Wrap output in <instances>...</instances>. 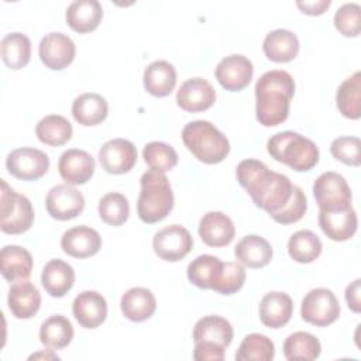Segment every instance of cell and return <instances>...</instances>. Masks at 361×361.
<instances>
[{
  "label": "cell",
  "mask_w": 361,
  "mask_h": 361,
  "mask_svg": "<svg viewBox=\"0 0 361 361\" xmlns=\"http://www.w3.org/2000/svg\"><path fill=\"white\" fill-rule=\"evenodd\" d=\"M100 219L113 227L124 224L130 214L128 199L118 192H109L100 200L97 206Z\"/></svg>",
  "instance_id": "obj_40"
},
{
  "label": "cell",
  "mask_w": 361,
  "mask_h": 361,
  "mask_svg": "<svg viewBox=\"0 0 361 361\" xmlns=\"http://www.w3.org/2000/svg\"><path fill=\"white\" fill-rule=\"evenodd\" d=\"M72 312L82 327L96 329L107 317V302L96 290H83L73 299Z\"/></svg>",
  "instance_id": "obj_17"
},
{
  "label": "cell",
  "mask_w": 361,
  "mask_h": 361,
  "mask_svg": "<svg viewBox=\"0 0 361 361\" xmlns=\"http://www.w3.org/2000/svg\"><path fill=\"white\" fill-rule=\"evenodd\" d=\"M322 345L316 336L307 331H295L283 343V354L289 361L316 360L320 355Z\"/></svg>",
  "instance_id": "obj_37"
},
{
  "label": "cell",
  "mask_w": 361,
  "mask_h": 361,
  "mask_svg": "<svg viewBox=\"0 0 361 361\" xmlns=\"http://www.w3.org/2000/svg\"><path fill=\"white\" fill-rule=\"evenodd\" d=\"M3 62L14 71L24 68L31 59V41L23 32H10L0 42Z\"/></svg>",
  "instance_id": "obj_34"
},
{
  "label": "cell",
  "mask_w": 361,
  "mask_h": 361,
  "mask_svg": "<svg viewBox=\"0 0 361 361\" xmlns=\"http://www.w3.org/2000/svg\"><path fill=\"white\" fill-rule=\"evenodd\" d=\"M234 330L230 322L217 314H209L199 319L193 327L195 343H212L221 348H227L233 341Z\"/></svg>",
  "instance_id": "obj_22"
},
{
  "label": "cell",
  "mask_w": 361,
  "mask_h": 361,
  "mask_svg": "<svg viewBox=\"0 0 361 361\" xmlns=\"http://www.w3.org/2000/svg\"><path fill=\"white\" fill-rule=\"evenodd\" d=\"M109 113L107 100L99 93H82L72 103L73 118L82 126H97Z\"/></svg>",
  "instance_id": "obj_31"
},
{
  "label": "cell",
  "mask_w": 361,
  "mask_h": 361,
  "mask_svg": "<svg viewBox=\"0 0 361 361\" xmlns=\"http://www.w3.org/2000/svg\"><path fill=\"white\" fill-rule=\"evenodd\" d=\"M214 102V87L209 80L199 76L186 79L176 92V103L185 111H203L210 109Z\"/></svg>",
  "instance_id": "obj_15"
},
{
  "label": "cell",
  "mask_w": 361,
  "mask_h": 361,
  "mask_svg": "<svg viewBox=\"0 0 361 361\" xmlns=\"http://www.w3.org/2000/svg\"><path fill=\"white\" fill-rule=\"evenodd\" d=\"M73 338V326L62 314H52L39 327V341L55 350L65 348Z\"/></svg>",
  "instance_id": "obj_36"
},
{
  "label": "cell",
  "mask_w": 361,
  "mask_h": 361,
  "mask_svg": "<svg viewBox=\"0 0 361 361\" xmlns=\"http://www.w3.org/2000/svg\"><path fill=\"white\" fill-rule=\"evenodd\" d=\"M182 140L186 148L204 164H219L230 152L227 137L207 120L188 123L182 130Z\"/></svg>",
  "instance_id": "obj_5"
},
{
  "label": "cell",
  "mask_w": 361,
  "mask_h": 361,
  "mask_svg": "<svg viewBox=\"0 0 361 361\" xmlns=\"http://www.w3.org/2000/svg\"><path fill=\"white\" fill-rule=\"evenodd\" d=\"M7 303L14 317L31 319L39 310L41 293L30 281H18L10 286Z\"/></svg>",
  "instance_id": "obj_21"
},
{
  "label": "cell",
  "mask_w": 361,
  "mask_h": 361,
  "mask_svg": "<svg viewBox=\"0 0 361 361\" xmlns=\"http://www.w3.org/2000/svg\"><path fill=\"white\" fill-rule=\"evenodd\" d=\"M34 223V209L30 199L13 190L1 179L0 228L6 234H21L31 228Z\"/></svg>",
  "instance_id": "obj_6"
},
{
  "label": "cell",
  "mask_w": 361,
  "mask_h": 361,
  "mask_svg": "<svg viewBox=\"0 0 361 361\" xmlns=\"http://www.w3.org/2000/svg\"><path fill=\"white\" fill-rule=\"evenodd\" d=\"M275 355V345L271 338L259 333L247 334L235 353L237 361H271Z\"/></svg>",
  "instance_id": "obj_39"
},
{
  "label": "cell",
  "mask_w": 361,
  "mask_h": 361,
  "mask_svg": "<svg viewBox=\"0 0 361 361\" xmlns=\"http://www.w3.org/2000/svg\"><path fill=\"white\" fill-rule=\"evenodd\" d=\"M255 113L259 124L274 127L289 116L290 100L295 94L292 75L282 69L268 71L255 83Z\"/></svg>",
  "instance_id": "obj_2"
},
{
  "label": "cell",
  "mask_w": 361,
  "mask_h": 361,
  "mask_svg": "<svg viewBox=\"0 0 361 361\" xmlns=\"http://www.w3.org/2000/svg\"><path fill=\"white\" fill-rule=\"evenodd\" d=\"M120 309L126 319L131 322H144L154 314L157 309V300L149 289L135 286L130 288L121 296Z\"/></svg>",
  "instance_id": "obj_28"
},
{
  "label": "cell",
  "mask_w": 361,
  "mask_h": 361,
  "mask_svg": "<svg viewBox=\"0 0 361 361\" xmlns=\"http://www.w3.org/2000/svg\"><path fill=\"white\" fill-rule=\"evenodd\" d=\"M345 302L354 313L361 312V279L357 278L345 288Z\"/></svg>",
  "instance_id": "obj_47"
},
{
  "label": "cell",
  "mask_w": 361,
  "mask_h": 361,
  "mask_svg": "<svg viewBox=\"0 0 361 361\" xmlns=\"http://www.w3.org/2000/svg\"><path fill=\"white\" fill-rule=\"evenodd\" d=\"M268 154L298 172L310 171L319 162V148L307 137L295 131L274 134L267 142Z\"/></svg>",
  "instance_id": "obj_4"
},
{
  "label": "cell",
  "mask_w": 361,
  "mask_h": 361,
  "mask_svg": "<svg viewBox=\"0 0 361 361\" xmlns=\"http://www.w3.org/2000/svg\"><path fill=\"white\" fill-rule=\"evenodd\" d=\"M32 264L30 251L20 245H4L0 251V271L8 282L28 279Z\"/></svg>",
  "instance_id": "obj_25"
},
{
  "label": "cell",
  "mask_w": 361,
  "mask_h": 361,
  "mask_svg": "<svg viewBox=\"0 0 361 361\" xmlns=\"http://www.w3.org/2000/svg\"><path fill=\"white\" fill-rule=\"evenodd\" d=\"M6 168L17 179L37 180L49 169L48 155L32 147L13 149L6 158Z\"/></svg>",
  "instance_id": "obj_10"
},
{
  "label": "cell",
  "mask_w": 361,
  "mask_h": 361,
  "mask_svg": "<svg viewBox=\"0 0 361 361\" xmlns=\"http://www.w3.org/2000/svg\"><path fill=\"white\" fill-rule=\"evenodd\" d=\"M75 271L72 265L56 258L45 264L41 274V283L47 293L54 298L65 296L73 286Z\"/></svg>",
  "instance_id": "obj_29"
},
{
  "label": "cell",
  "mask_w": 361,
  "mask_h": 361,
  "mask_svg": "<svg viewBox=\"0 0 361 361\" xmlns=\"http://www.w3.org/2000/svg\"><path fill=\"white\" fill-rule=\"evenodd\" d=\"M313 196L320 210L340 212L351 207V189L343 175L327 171L313 183Z\"/></svg>",
  "instance_id": "obj_7"
},
{
  "label": "cell",
  "mask_w": 361,
  "mask_h": 361,
  "mask_svg": "<svg viewBox=\"0 0 361 361\" xmlns=\"http://www.w3.org/2000/svg\"><path fill=\"white\" fill-rule=\"evenodd\" d=\"M262 49L265 56L272 62H289L299 52V39L290 30L276 28L265 35Z\"/></svg>",
  "instance_id": "obj_26"
},
{
  "label": "cell",
  "mask_w": 361,
  "mask_h": 361,
  "mask_svg": "<svg viewBox=\"0 0 361 361\" xmlns=\"http://www.w3.org/2000/svg\"><path fill=\"white\" fill-rule=\"evenodd\" d=\"M334 27L344 37H357L361 28V7L357 3H344L334 13Z\"/></svg>",
  "instance_id": "obj_43"
},
{
  "label": "cell",
  "mask_w": 361,
  "mask_h": 361,
  "mask_svg": "<svg viewBox=\"0 0 361 361\" xmlns=\"http://www.w3.org/2000/svg\"><path fill=\"white\" fill-rule=\"evenodd\" d=\"M245 282V269L240 262H223L221 274L212 290L221 295H233L243 288Z\"/></svg>",
  "instance_id": "obj_42"
},
{
  "label": "cell",
  "mask_w": 361,
  "mask_h": 361,
  "mask_svg": "<svg viewBox=\"0 0 361 361\" xmlns=\"http://www.w3.org/2000/svg\"><path fill=\"white\" fill-rule=\"evenodd\" d=\"M234 234V223L223 212H207L199 221V235L209 247L228 245Z\"/></svg>",
  "instance_id": "obj_19"
},
{
  "label": "cell",
  "mask_w": 361,
  "mask_h": 361,
  "mask_svg": "<svg viewBox=\"0 0 361 361\" xmlns=\"http://www.w3.org/2000/svg\"><path fill=\"white\" fill-rule=\"evenodd\" d=\"M193 247V238L188 228L171 224L155 233L152 238L154 252L164 261L176 262L185 258Z\"/></svg>",
  "instance_id": "obj_9"
},
{
  "label": "cell",
  "mask_w": 361,
  "mask_h": 361,
  "mask_svg": "<svg viewBox=\"0 0 361 361\" xmlns=\"http://www.w3.org/2000/svg\"><path fill=\"white\" fill-rule=\"evenodd\" d=\"M32 358H59L58 355H55V354H52L51 353V350H48V353H38V354H32V355H30V360H32Z\"/></svg>",
  "instance_id": "obj_49"
},
{
  "label": "cell",
  "mask_w": 361,
  "mask_h": 361,
  "mask_svg": "<svg viewBox=\"0 0 361 361\" xmlns=\"http://www.w3.org/2000/svg\"><path fill=\"white\" fill-rule=\"evenodd\" d=\"M193 358L196 361H221L224 358V348L212 343H195Z\"/></svg>",
  "instance_id": "obj_46"
},
{
  "label": "cell",
  "mask_w": 361,
  "mask_h": 361,
  "mask_svg": "<svg viewBox=\"0 0 361 361\" xmlns=\"http://www.w3.org/2000/svg\"><path fill=\"white\" fill-rule=\"evenodd\" d=\"M61 247L65 254L73 258H87L99 252L102 237L92 227L76 226L62 234Z\"/></svg>",
  "instance_id": "obj_18"
},
{
  "label": "cell",
  "mask_w": 361,
  "mask_h": 361,
  "mask_svg": "<svg viewBox=\"0 0 361 361\" xmlns=\"http://www.w3.org/2000/svg\"><path fill=\"white\" fill-rule=\"evenodd\" d=\"M322 241L312 230H299L293 233L288 241V252L290 258L300 264L313 262L322 254Z\"/></svg>",
  "instance_id": "obj_38"
},
{
  "label": "cell",
  "mask_w": 361,
  "mask_h": 361,
  "mask_svg": "<svg viewBox=\"0 0 361 361\" xmlns=\"http://www.w3.org/2000/svg\"><path fill=\"white\" fill-rule=\"evenodd\" d=\"M72 124L59 114H48L42 117L35 126V134L38 140L51 147H59L66 144L72 138Z\"/></svg>",
  "instance_id": "obj_35"
},
{
  "label": "cell",
  "mask_w": 361,
  "mask_h": 361,
  "mask_svg": "<svg viewBox=\"0 0 361 361\" xmlns=\"http://www.w3.org/2000/svg\"><path fill=\"white\" fill-rule=\"evenodd\" d=\"M223 268V261L210 254L196 257L188 265V279L200 289H213Z\"/></svg>",
  "instance_id": "obj_33"
},
{
  "label": "cell",
  "mask_w": 361,
  "mask_h": 361,
  "mask_svg": "<svg viewBox=\"0 0 361 361\" xmlns=\"http://www.w3.org/2000/svg\"><path fill=\"white\" fill-rule=\"evenodd\" d=\"M41 62L52 71H62L72 63L76 54L75 42L63 32H48L38 45Z\"/></svg>",
  "instance_id": "obj_12"
},
{
  "label": "cell",
  "mask_w": 361,
  "mask_h": 361,
  "mask_svg": "<svg viewBox=\"0 0 361 361\" xmlns=\"http://www.w3.org/2000/svg\"><path fill=\"white\" fill-rule=\"evenodd\" d=\"M307 210V200L303 190L295 185L293 193L289 202L276 213L271 214V217L279 224H290L299 221Z\"/></svg>",
  "instance_id": "obj_45"
},
{
  "label": "cell",
  "mask_w": 361,
  "mask_h": 361,
  "mask_svg": "<svg viewBox=\"0 0 361 361\" xmlns=\"http://www.w3.org/2000/svg\"><path fill=\"white\" fill-rule=\"evenodd\" d=\"M45 206L52 219L65 221L75 219L85 209V197L82 192L69 183H59L49 189Z\"/></svg>",
  "instance_id": "obj_11"
},
{
  "label": "cell",
  "mask_w": 361,
  "mask_h": 361,
  "mask_svg": "<svg viewBox=\"0 0 361 361\" xmlns=\"http://www.w3.org/2000/svg\"><path fill=\"white\" fill-rule=\"evenodd\" d=\"M137 214L148 224L164 220L173 209V192L164 172L148 169L140 179Z\"/></svg>",
  "instance_id": "obj_3"
},
{
  "label": "cell",
  "mask_w": 361,
  "mask_h": 361,
  "mask_svg": "<svg viewBox=\"0 0 361 361\" xmlns=\"http://www.w3.org/2000/svg\"><path fill=\"white\" fill-rule=\"evenodd\" d=\"M340 303L336 295L327 288H316L309 290L302 299L300 316L305 322L326 327L334 323L340 316Z\"/></svg>",
  "instance_id": "obj_8"
},
{
  "label": "cell",
  "mask_w": 361,
  "mask_h": 361,
  "mask_svg": "<svg viewBox=\"0 0 361 361\" xmlns=\"http://www.w3.org/2000/svg\"><path fill=\"white\" fill-rule=\"evenodd\" d=\"M142 82L149 94L164 97L168 96L176 85V71L168 61L158 59L145 68Z\"/></svg>",
  "instance_id": "obj_30"
},
{
  "label": "cell",
  "mask_w": 361,
  "mask_h": 361,
  "mask_svg": "<svg viewBox=\"0 0 361 361\" xmlns=\"http://www.w3.org/2000/svg\"><path fill=\"white\" fill-rule=\"evenodd\" d=\"M142 158L149 169L166 172L178 164V154L175 148L162 141H151L142 148Z\"/></svg>",
  "instance_id": "obj_41"
},
{
  "label": "cell",
  "mask_w": 361,
  "mask_h": 361,
  "mask_svg": "<svg viewBox=\"0 0 361 361\" xmlns=\"http://www.w3.org/2000/svg\"><path fill=\"white\" fill-rule=\"evenodd\" d=\"M330 4H331L330 0H298L296 1V6L300 8V11L309 16L323 14L330 7Z\"/></svg>",
  "instance_id": "obj_48"
},
{
  "label": "cell",
  "mask_w": 361,
  "mask_h": 361,
  "mask_svg": "<svg viewBox=\"0 0 361 361\" xmlns=\"http://www.w3.org/2000/svg\"><path fill=\"white\" fill-rule=\"evenodd\" d=\"M361 141L358 137H337L330 144V152L337 159L345 165L360 166L361 164Z\"/></svg>",
  "instance_id": "obj_44"
},
{
  "label": "cell",
  "mask_w": 361,
  "mask_h": 361,
  "mask_svg": "<svg viewBox=\"0 0 361 361\" xmlns=\"http://www.w3.org/2000/svg\"><path fill=\"white\" fill-rule=\"evenodd\" d=\"M94 159L93 157L79 148H69L63 151L58 161V171L61 178L72 185L86 183L94 173Z\"/></svg>",
  "instance_id": "obj_16"
},
{
  "label": "cell",
  "mask_w": 361,
  "mask_h": 361,
  "mask_svg": "<svg viewBox=\"0 0 361 361\" xmlns=\"http://www.w3.org/2000/svg\"><path fill=\"white\" fill-rule=\"evenodd\" d=\"M292 313L293 302L285 292H268L259 302V320L267 327H283L290 320Z\"/></svg>",
  "instance_id": "obj_20"
},
{
  "label": "cell",
  "mask_w": 361,
  "mask_h": 361,
  "mask_svg": "<svg viewBox=\"0 0 361 361\" xmlns=\"http://www.w3.org/2000/svg\"><path fill=\"white\" fill-rule=\"evenodd\" d=\"M319 226L322 231L333 241L350 240L358 227L357 213L353 207L340 212H323L319 213Z\"/></svg>",
  "instance_id": "obj_23"
},
{
  "label": "cell",
  "mask_w": 361,
  "mask_h": 361,
  "mask_svg": "<svg viewBox=\"0 0 361 361\" xmlns=\"http://www.w3.org/2000/svg\"><path fill=\"white\" fill-rule=\"evenodd\" d=\"M99 162L109 173H127L137 162V148L126 138L109 140L99 149Z\"/></svg>",
  "instance_id": "obj_13"
},
{
  "label": "cell",
  "mask_w": 361,
  "mask_h": 361,
  "mask_svg": "<svg viewBox=\"0 0 361 361\" xmlns=\"http://www.w3.org/2000/svg\"><path fill=\"white\" fill-rule=\"evenodd\" d=\"M234 255L244 267L262 268L272 259V247L264 237L248 234L237 243Z\"/></svg>",
  "instance_id": "obj_27"
},
{
  "label": "cell",
  "mask_w": 361,
  "mask_h": 361,
  "mask_svg": "<svg viewBox=\"0 0 361 361\" xmlns=\"http://www.w3.org/2000/svg\"><path fill=\"white\" fill-rule=\"evenodd\" d=\"M68 25L79 32H90L96 30L103 18V7L97 0H75L65 13Z\"/></svg>",
  "instance_id": "obj_24"
},
{
  "label": "cell",
  "mask_w": 361,
  "mask_h": 361,
  "mask_svg": "<svg viewBox=\"0 0 361 361\" xmlns=\"http://www.w3.org/2000/svg\"><path fill=\"white\" fill-rule=\"evenodd\" d=\"M235 175L255 206L269 216L279 212L293 193L295 185L286 175L271 171L258 159H243L237 165Z\"/></svg>",
  "instance_id": "obj_1"
},
{
  "label": "cell",
  "mask_w": 361,
  "mask_h": 361,
  "mask_svg": "<svg viewBox=\"0 0 361 361\" xmlns=\"http://www.w3.org/2000/svg\"><path fill=\"white\" fill-rule=\"evenodd\" d=\"M219 83L230 92H238L248 86L254 75L252 62L240 54H231L223 58L214 71Z\"/></svg>",
  "instance_id": "obj_14"
},
{
  "label": "cell",
  "mask_w": 361,
  "mask_h": 361,
  "mask_svg": "<svg viewBox=\"0 0 361 361\" xmlns=\"http://www.w3.org/2000/svg\"><path fill=\"white\" fill-rule=\"evenodd\" d=\"M336 103L338 111L351 120L361 117V72H354L337 89Z\"/></svg>",
  "instance_id": "obj_32"
}]
</instances>
